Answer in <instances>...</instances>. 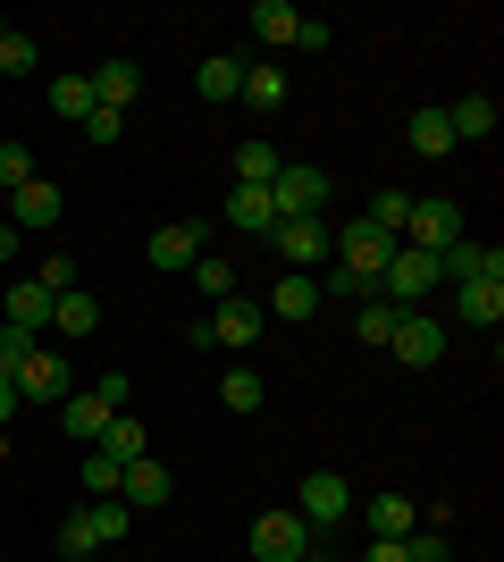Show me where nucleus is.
<instances>
[{"instance_id":"nucleus-1","label":"nucleus","mask_w":504,"mask_h":562,"mask_svg":"<svg viewBox=\"0 0 504 562\" xmlns=\"http://www.w3.org/2000/svg\"><path fill=\"white\" fill-rule=\"evenodd\" d=\"M328 168H312V160H287V168H278V177H269V211H278V218H320V211H328Z\"/></svg>"},{"instance_id":"nucleus-2","label":"nucleus","mask_w":504,"mask_h":562,"mask_svg":"<svg viewBox=\"0 0 504 562\" xmlns=\"http://www.w3.org/2000/svg\"><path fill=\"white\" fill-rule=\"evenodd\" d=\"M261 328H269V311L244 303V294H227V303L193 328V345H211V352H253V345H261Z\"/></svg>"},{"instance_id":"nucleus-3","label":"nucleus","mask_w":504,"mask_h":562,"mask_svg":"<svg viewBox=\"0 0 504 562\" xmlns=\"http://www.w3.org/2000/svg\"><path fill=\"white\" fill-rule=\"evenodd\" d=\"M312 546H320V529L294 513V504H287V513H261V520H253V562H303Z\"/></svg>"},{"instance_id":"nucleus-4","label":"nucleus","mask_w":504,"mask_h":562,"mask_svg":"<svg viewBox=\"0 0 504 562\" xmlns=\"http://www.w3.org/2000/svg\"><path fill=\"white\" fill-rule=\"evenodd\" d=\"M387 260H395V235H387V227H370V218H354V227L336 235V269H345L354 285H379V269H387Z\"/></svg>"},{"instance_id":"nucleus-5","label":"nucleus","mask_w":504,"mask_h":562,"mask_svg":"<svg viewBox=\"0 0 504 562\" xmlns=\"http://www.w3.org/2000/svg\"><path fill=\"white\" fill-rule=\"evenodd\" d=\"M379 285H387V303L395 311H421V294H437V252H412V244H395V260L379 269Z\"/></svg>"},{"instance_id":"nucleus-6","label":"nucleus","mask_w":504,"mask_h":562,"mask_svg":"<svg viewBox=\"0 0 504 562\" xmlns=\"http://www.w3.org/2000/svg\"><path fill=\"white\" fill-rule=\"evenodd\" d=\"M462 235H471V227H462V211L446 202V193H429V202H412V211H404V244H412V252H446V244H462Z\"/></svg>"},{"instance_id":"nucleus-7","label":"nucleus","mask_w":504,"mask_h":562,"mask_svg":"<svg viewBox=\"0 0 504 562\" xmlns=\"http://www.w3.org/2000/svg\"><path fill=\"white\" fill-rule=\"evenodd\" d=\"M269 244H278L287 269H312V260L336 252V227H328V218H269Z\"/></svg>"},{"instance_id":"nucleus-8","label":"nucleus","mask_w":504,"mask_h":562,"mask_svg":"<svg viewBox=\"0 0 504 562\" xmlns=\"http://www.w3.org/2000/svg\"><path fill=\"white\" fill-rule=\"evenodd\" d=\"M387 352H395V361H412V370L446 361V319H429V311H395V336H387Z\"/></svg>"},{"instance_id":"nucleus-9","label":"nucleus","mask_w":504,"mask_h":562,"mask_svg":"<svg viewBox=\"0 0 504 562\" xmlns=\"http://www.w3.org/2000/svg\"><path fill=\"white\" fill-rule=\"evenodd\" d=\"M294 513L312 520V529H336V520L354 513V487H345V470H312V479L294 487Z\"/></svg>"},{"instance_id":"nucleus-10","label":"nucleus","mask_w":504,"mask_h":562,"mask_svg":"<svg viewBox=\"0 0 504 562\" xmlns=\"http://www.w3.org/2000/svg\"><path fill=\"white\" fill-rule=\"evenodd\" d=\"M18 395H34V403H68V395H76V370H68L51 345H34V361L18 370Z\"/></svg>"},{"instance_id":"nucleus-11","label":"nucleus","mask_w":504,"mask_h":562,"mask_svg":"<svg viewBox=\"0 0 504 562\" xmlns=\"http://www.w3.org/2000/svg\"><path fill=\"white\" fill-rule=\"evenodd\" d=\"M320 303H328V294H320V278H312V269H287V278H278V285H269V319H287V328H294V319H312V311Z\"/></svg>"},{"instance_id":"nucleus-12","label":"nucleus","mask_w":504,"mask_h":562,"mask_svg":"<svg viewBox=\"0 0 504 562\" xmlns=\"http://www.w3.org/2000/svg\"><path fill=\"white\" fill-rule=\"evenodd\" d=\"M455 319L462 328H496L504 319V278H462L455 285Z\"/></svg>"},{"instance_id":"nucleus-13","label":"nucleus","mask_w":504,"mask_h":562,"mask_svg":"<svg viewBox=\"0 0 504 562\" xmlns=\"http://www.w3.org/2000/svg\"><path fill=\"white\" fill-rule=\"evenodd\" d=\"M144 93V68H135V59H101L93 68V110H119L126 117V101Z\"/></svg>"},{"instance_id":"nucleus-14","label":"nucleus","mask_w":504,"mask_h":562,"mask_svg":"<svg viewBox=\"0 0 504 562\" xmlns=\"http://www.w3.org/2000/svg\"><path fill=\"white\" fill-rule=\"evenodd\" d=\"M202 235H211V227H193V218L152 227V269H193V260H202Z\"/></svg>"},{"instance_id":"nucleus-15","label":"nucleus","mask_w":504,"mask_h":562,"mask_svg":"<svg viewBox=\"0 0 504 562\" xmlns=\"http://www.w3.org/2000/svg\"><path fill=\"white\" fill-rule=\"evenodd\" d=\"M404 135H412V151H421V160H455V151H462L437 101H421V110H412V126H404Z\"/></svg>"},{"instance_id":"nucleus-16","label":"nucleus","mask_w":504,"mask_h":562,"mask_svg":"<svg viewBox=\"0 0 504 562\" xmlns=\"http://www.w3.org/2000/svg\"><path fill=\"white\" fill-rule=\"evenodd\" d=\"M168 487H177V479H168V462H126V479H119V504L126 513H135V504H168Z\"/></svg>"},{"instance_id":"nucleus-17","label":"nucleus","mask_w":504,"mask_h":562,"mask_svg":"<svg viewBox=\"0 0 504 562\" xmlns=\"http://www.w3.org/2000/svg\"><path fill=\"white\" fill-rule=\"evenodd\" d=\"M59 428H68L76 446H101V428H110V403H101L93 386H85V395H68V403H59Z\"/></svg>"},{"instance_id":"nucleus-18","label":"nucleus","mask_w":504,"mask_h":562,"mask_svg":"<svg viewBox=\"0 0 504 562\" xmlns=\"http://www.w3.org/2000/svg\"><path fill=\"white\" fill-rule=\"evenodd\" d=\"M9 202H18V218H9L18 235H34V227H59V186H43V177H34V186H18Z\"/></svg>"},{"instance_id":"nucleus-19","label":"nucleus","mask_w":504,"mask_h":562,"mask_svg":"<svg viewBox=\"0 0 504 562\" xmlns=\"http://www.w3.org/2000/svg\"><path fill=\"white\" fill-rule=\"evenodd\" d=\"M9 328H18V336H43L51 328V285H34V278L9 285Z\"/></svg>"},{"instance_id":"nucleus-20","label":"nucleus","mask_w":504,"mask_h":562,"mask_svg":"<svg viewBox=\"0 0 504 562\" xmlns=\"http://www.w3.org/2000/svg\"><path fill=\"white\" fill-rule=\"evenodd\" d=\"M412 529H421L412 495H370V538H412Z\"/></svg>"},{"instance_id":"nucleus-21","label":"nucleus","mask_w":504,"mask_h":562,"mask_svg":"<svg viewBox=\"0 0 504 562\" xmlns=\"http://www.w3.org/2000/svg\"><path fill=\"white\" fill-rule=\"evenodd\" d=\"M193 93H211V101H236V93H244V59H227V50H211V59L193 68Z\"/></svg>"},{"instance_id":"nucleus-22","label":"nucleus","mask_w":504,"mask_h":562,"mask_svg":"<svg viewBox=\"0 0 504 562\" xmlns=\"http://www.w3.org/2000/svg\"><path fill=\"white\" fill-rule=\"evenodd\" d=\"M446 126H455V143H480V135H496V101H488V93H462L455 110H446Z\"/></svg>"},{"instance_id":"nucleus-23","label":"nucleus","mask_w":504,"mask_h":562,"mask_svg":"<svg viewBox=\"0 0 504 562\" xmlns=\"http://www.w3.org/2000/svg\"><path fill=\"white\" fill-rule=\"evenodd\" d=\"M253 43H294V25H303V9H287V0H253Z\"/></svg>"},{"instance_id":"nucleus-24","label":"nucleus","mask_w":504,"mask_h":562,"mask_svg":"<svg viewBox=\"0 0 504 562\" xmlns=\"http://www.w3.org/2000/svg\"><path fill=\"white\" fill-rule=\"evenodd\" d=\"M101 453H110V462H144V420H135V412H110V428H101Z\"/></svg>"},{"instance_id":"nucleus-25","label":"nucleus","mask_w":504,"mask_h":562,"mask_svg":"<svg viewBox=\"0 0 504 562\" xmlns=\"http://www.w3.org/2000/svg\"><path fill=\"white\" fill-rule=\"evenodd\" d=\"M278 168H287V151H278V143H236V186H269V177H278Z\"/></svg>"},{"instance_id":"nucleus-26","label":"nucleus","mask_w":504,"mask_h":562,"mask_svg":"<svg viewBox=\"0 0 504 562\" xmlns=\"http://www.w3.org/2000/svg\"><path fill=\"white\" fill-rule=\"evenodd\" d=\"M51 328H59V336H93L101 303H93V294H51Z\"/></svg>"},{"instance_id":"nucleus-27","label":"nucleus","mask_w":504,"mask_h":562,"mask_svg":"<svg viewBox=\"0 0 504 562\" xmlns=\"http://www.w3.org/2000/svg\"><path fill=\"white\" fill-rule=\"evenodd\" d=\"M236 101H244V110H261V117H269V110H287V76L261 59V68H244V93H236Z\"/></svg>"},{"instance_id":"nucleus-28","label":"nucleus","mask_w":504,"mask_h":562,"mask_svg":"<svg viewBox=\"0 0 504 562\" xmlns=\"http://www.w3.org/2000/svg\"><path fill=\"white\" fill-rule=\"evenodd\" d=\"M269 218H278V211H269V186H236V193H227V227L269 235Z\"/></svg>"},{"instance_id":"nucleus-29","label":"nucleus","mask_w":504,"mask_h":562,"mask_svg":"<svg viewBox=\"0 0 504 562\" xmlns=\"http://www.w3.org/2000/svg\"><path fill=\"white\" fill-rule=\"evenodd\" d=\"M51 110L68 117V126H85L93 117V76H51Z\"/></svg>"},{"instance_id":"nucleus-30","label":"nucleus","mask_w":504,"mask_h":562,"mask_svg":"<svg viewBox=\"0 0 504 562\" xmlns=\"http://www.w3.org/2000/svg\"><path fill=\"white\" fill-rule=\"evenodd\" d=\"M219 403H227V412H261V403H269L261 370H227V378H219Z\"/></svg>"},{"instance_id":"nucleus-31","label":"nucleus","mask_w":504,"mask_h":562,"mask_svg":"<svg viewBox=\"0 0 504 562\" xmlns=\"http://www.w3.org/2000/svg\"><path fill=\"white\" fill-rule=\"evenodd\" d=\"M404 211H412V193L379 186V193H370V211H361V218H370V227H387V235H395V244H404Z\"/></svg>"},{"instance_id":"nucleus-32","label":"nucleus","mask_w":504,"mask_h":562,"mask_svg":"<svg viewBox=\"0 0 504 562\" xmlns=\"http://www.w3.org/2000/svg\"><path fill=\"white\" fill-rule=\"evenodd\" d=\"M354 336H361V345H387V336H395V303H387V294H370V303L354 311Z\"/></svg>"},{"instance_id":"nucleus-33","label":"nucleus","mask_w":504,"mask_h":562,"mask_svg":"<svg viewBox=\"0 0 504 562\" xmlns=\"http://www.w3.org/2000/svg\"><path fill=\"white\" fill-rule=\"evenodd\" d=\"M0 76H34V34H18L9 18H0Z\"/></svg>"},{"instance_id":"nucleus-34","label":"nucleus","mask_w":504,"mask_h":562,"mask_svg":"<svg viewBox=\"0 0 504 562\" xmlns=\"http://www.w3.org/2000/svg\"><path fill=\"white\" fill-rule=\"evenodd\" d=\"M85 520H93V538H101V546H119V538H126V520H135V513H126L119 495H101V504H93Z\"/></svg>"},{"instance_id":"nucleus-35","label":"nucleus","mask_w":504,"mask_h":562,"mask_svg":"<svg viewBox=\"0 0 504 562\" xmlns=\"http://www.w3.org/2000/svg\"><path fill=\"white\" fill-rule=\"evenodd\" d=\"M119 479H126V462H110L101 446H85V487H93V495H119Z\"/></svg>"},{"instance_id":"nucleus-36","label":"nucleus","mask_w":504,"mask_h":562,"mask_svg":"<svg viewBox=\"0 0 504 562\" xmlns=\"http://www.w3.org/2000/svg\"><path fill=\"white\" fill-rule=\"evenodd\" d=\"M193 285L227 303V294H236V269H227V260H219V252H202V260H193Z\"/></svg>"},{"instance_id":"nucleus-37","label":"nucleus","mask_w":504,"mask_h":562,"mask_svg":"<svg viewBox=\"0 0 504 562\" xmlns=\"http://www.w3.org/2000/svg\"><path fill=\"white\" fill-rule=\"evenodd\" d=\"M93 520H85V513H68V520H59V554H68V562H85V554H93Z\"/></svg>"},{"instance_id":"nucleus-38","label":"nucleus","mask_w":504,"mask_h":562,"mask_svg":"<svg viewBox=\"0 0 504 562\" xmlns=\"http://www.w3.org/2000/svg\"><path fill=\"white\" fill-rule=\"evenodd\" d=\"M0 186H9V193L34 186V151H25V143H0Z\"/></svg>"},{"instance_id":"nucleus-39","label":"nucleus","mask_w":504,"mask_h":562,"mask_svg":"<svg viewBox=\"0 0 504 562\" xmlns=\"http://www.w3.org/2000/svg\"><path fill=\"white\" fill-rule=\"evenodd\" d=\"M34 361V336H18V328H0V378L18 386V370Z\"/></svg>"},{"instance_id":"nucleus-40","label":"nucleus","mask_w":504,"mask_h":562,"mask_svg":"<svg viewBox=\"0 0 504 562\" xmlns=\"http://www.w3.org/2000/svg\"><path fill=\"white\" fill-rule=\"evenodd\" d=\"M404 554H412V562H455V554H446V529H412Z\"/></svg>"},{"instance_id":"nucleus-41","label":"nucleus","mask_w":504,"mask_h":562,"mask_svg":"<svg viewBox=\"0 0 504 562\" xmlns=\"http://www.w3.org/2000/svg\"><path fill=\"white\" fill-rule=\"evenodd\" d=\"M93 395L110 403V412H126V403H135V378H126V370H110V378H93Z\"/></svg>"},{"instance_id":"nucleus-42","label":"nucleus","mask_w":504,"mask_h":562,"mask_svg":"<svg viewBox=\"0 0 504 562\" xmlns=\"http://www.w3.org/2000/svg\"><path fill=\"white\" fill-rule=\"evenodd\" d=\"M34 285H51V294H76V260H68V252H51V260H43V278H34Z\"/></svg>"},{"instance_id":"nucleus-43","label":"nucleus","mask_w":504,"mask_h":562,"mask_svg":"<svg viewBox=\"0 0 504 562\" xmlns=\"http://www.w3.org/2000/svg\"><path fill=\"white\" fill-rule=\"evenodd\" d=\"M119 135H126L119 110H93V117H85V143H119Z\"/></svg>"},{"instance_id":"nucleus-44","label":"nucleus","mask_w":504,"mask_h":562,"mask_svg":"<svg viewBox=\"0 0 504 562\" xmlns=\"http://www.w3.org/2000/svg\"><path fill=\"white\" fill-rule=\"evenodd\" d=\"M361 562H412V554H404V538H370V554H361Z\"/></svg>"},{"instance_id":"nucleus-45","label":"nucleus","mask_w":504,"mask_h":562,"mask_svg":"<svg viewBox=\"0 0 504 562\" xmlns=\"http://www.w3.org/2000/svg\"><path fill=\"white\" fill-rule=\"evenodd\" d=\"M18 420V386H9V378H0V428Z\"/></svg>"},{"instance_id":"nucleus-46","label":"nucleus","mask_w":504,"mask_h":562,"mask_svg":"<svg viewBox=\"0 0 504 562\" xmlns=\"http://www.w3.org/2000/svg\"><path fill=\"white\" fill-rule=\"evenodd\" d=\"M0 260H18V227H0Z\"/></svg>"}]
</instances>
